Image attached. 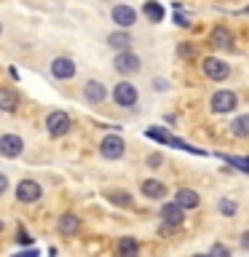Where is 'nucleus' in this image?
Segmentation results:
<instances>
[{
    "mask_svg": "<svg viewBox=\"0 0 249 257\" xmlns=\"http://www.w3.org/2000/svg\"><path fill=\"white\" fill-rule=\"evenodd\" d=\"M46 132L51 134L54 140L64 137V134L70 132V115H67V112H62V110L48 112V118H46Z\"/></svg>",
    "mask_w": 249,
    "mask_h": 257,
    "instance_id": "f257e3e1",
    "label": "nucleus"
},
{
    "mask_svg": "<svg viewBox=\"0 0 249 257\" xmlns=\"http://www.w3.org/2000/svg\"><path fill=\"white\" fill-rule=\"evenodd\" d=\"M99 153H102V158H107V161H118L126 153V142L120 140L118 134H107L99 142Z\"/></svg>",
    "mask_w": 249,
    "mask_h": 257,
    "instance_id": "f03ea898",
    "label": "nucleus"
},
{
    "mask_svg": "<svg viewBox=\"0 0 249 257\" xmlns=\"http://www.w3.org/2000/svg\"><path fill=\"white\" fill-rule=\"evenodd\" d=\"M112 99H115L120 107H134L140 94H137V86L129 83V80H120V83L112 88Z\"/></svg>",
    "mask_w": 249,
    "mask_h": 257,
    "instance_id": "7ed1b4c3",
    "label": "nucleus"
},
{
    "mask_svg": "<svg viewBox=\"0 0 249 257\" xmlns=\"http://www.w3.org/2000/svg\"><path fill=\"white\" fill-rule=\"evenodd\" d=\"M40 196H43V188H40V182H35V180H22L16 185V198H19L22 204H35V201H40Z\"/></svg>",
    "mask_w": 249,
    "mask_h": 257,
    "instance_id": "20e7f679",
    "label": "nucleus"
},
{
    "mask_svg": "<svg viewBox=\"0 0 249 257\" xmlns=\"http://www.w3.org/2000/svg\"><path fill=\"white\" fill-rule=\"evenodd\" d=\"M115 70L120 72V75H134V72H140V56L137 54H132L126 48V51H118V56H115Z\"/></svg>",
    "mask_w": 249,
    "mask_h": 257,
    "instance_id": "39448f33",
    "label": "nucleus"
},
{
    "mask_svg": "<svg viewBox=\"0 0 249 257\" xmlns=\"http://www.w3.org/2000/svg\"><path fill=\"white\" fill-rule=\"evenodd\" d=\"M24 150V140L19 134H3L0 137V156L3 158H16Z\"/></svg>",
    "mask_w": 249,
    "mask_h": 257,
    "instance_id": "423d86ee",
    "label": "nucleus"
},
{
    "mask_svg": "<svg viewBox=\"0 0 249 257\" xmlns=\"http://www.w3.org/2000/svg\"><path fill=\"white\" fill-rule=\"evenodd\" d=\"M51 75L56 80H70L72 75H75V62H72L70 56H56V59L51 62Z\"/></svg>",
    "mask_w": 249,
    "mask_h": 257,
    "instance_id": "0eeeda50",
    "label": "nucleus"
},
{
    "mask_svg": "<svg viewBox=\"0 0 249 257\" xmlns=\"http://www.w3.org/2000/svg\"><path fill=\"white\" fill-rule=\"evenodd\" d=\"M201 67H204V75L212 78V80H222L225 75H228V64H225L222 59H217V56H206Z\"/></svg>",
    "mask_w": 249,
    "mask_h": 257,
    "instance_id": "6e6552de",
    "label": "nucleus"
},
{
    "mask_svg": "<svg viewBox=\"0 0 249 257\" xmlns=\"http://www.w3.org/2000/svg\"><path fill=\"white\" fill-rule=\"evenodd\" d=\"M212 110L214 112H230V110H236V94L233 91H217L212 96Z\"/></svg>",
    "mask_w": 249,
    "mask_h": 257,
    "instance_id": "1a4fd4ad",
    "label": "nucleus"
},
{
    "mask_svg": "<svg viewBox=\"0 0 249 257\" xmlns=\"http://www.w3.org/2000/svg\"><path fill=\"white\" fill-rule=\"evenodd\" d=\"M112 22H115L120 30H126V27H132V24L137 22V11L132 6H115L112 8Z\"/></svg>",
    "mask_w": 249,
    "mask_h": 257,
    "instance_id": "9d476101",
    "label": "nucleus"
},
{
    "mask_svg": "<svg viewBox=\"0 0 249 257\" xmlns=\"http://www.w3.org/2000/svg\"><path fill=\"white\" fill-rule=\"evenodd\" d=\"M161 217H164V222L166 225H172V228H177V225H182V220H185V209L177 204H164V209H161Z\"/></svg>",
    "mask_w": 249,
    "mask_h": 257,
    "instance_id": "9b49d317",
    "label": "nucleus"
},
{
    "mask_svg": "<svg viewBox=\"0 0 249 257\" xmlns=\"http://www.w3.org/2000/svg\"><path fill=\"white\" fill-rule=\"evenodd\" d=\"M209 43L217 48H230L233 46V32L228 27H214L212 35H209Z\"/></svg>",
    "mask_w": 249,
    "mask_h": 257,
    "instance_id": "f8f14e48",
    "label": "nucleus"
},
{
    "mask_svg": "<svg viewBox=\"0 0 249 257\" xmlns=\"http://www.w3.org/2000/svg\"><path fill=\"white\" fill-rule=\"evenodd\" d=\"M83 96L88 102H94V104H99L104 96H107V88H104L99 80H88V83L83 86Z\"/></svg>",
    "mask_w": 249,
    "mask_h": 257,
    "instance_id": "ddd939ff",
    "label": "nucleus"
},
{
    "mask_svg": "<svg viewBox=\"0 0 249 257\" xmlns=\"http://www.w3.org/2000/svg\"><path fill=\"white\" fill-rule=\"evenodd\" d=\"M78 228H80V220H78L75 214H70V212H67V214H62V217H59V222H56V230H59L62 236H75Z\"/></svg>",
    "mask_w": 249,
    "mask_h": 257,
    "instance_id": "4468645a",
    "label": "nucleus"
},
{
    "mask_svg": "<svg viewBox=\"0 0 249 257\" xmlns=\"http://www.w3.org/2000/svg\"><path fill=\"white\" fill-rule=\"evenodd\" d=\"M174 201H177L182 209H196V206H198V193L190 190V188H180V190L174 193Z\"/></svg>",
    "mask_w": 249,
    "mask_h": 257,
    "instance_id": "2eb2a0df",
    "label": "nucleus"
},
{
    "mask_svg": "<svg viewBox=\"0 0 249 257\" xmlns=\"http://www.w3.org/2000/svg\"><path fill=\"white\" fill-rule=\"evenodd\" d=\"M140 188H142V193H145L148 198H156V201L166 196V185L161 182V180H145Z\"/></svg>",
    "mask_w": 249,
    "mask_h": 257,
    "instance_id": "dca6fc26",
    "label": "nucleus"
},
{
    "mask_svg": "<svg viewBox=\"0 0 249 257\" xmlns=\"http://www.w3.org/2000/svg\"><path fill=\"white\" fill-rule=\"evenodd\" d=\"M16 107H19V94L14 88H0V110L14 112Z\"/></svg>",
    "mask_w": 249,
    "mask_h": 257,
    "instance_id": "f3484780",
    "label": "nucleus"
},
{
    "mask_svg": "<svg viewBox=\"0 0 249 257\" xmlns=\"http://www.w3.org/2000/svg\"><path fill=\"white\" fill-rule=\"evenodd\" d=\"M107 43H110V48H115V51H126V48L132 46V35H129V32H123V30L110 32Z\"/></svg>",
    "mask_w": 249,
    "mask_h": 257,
    "instance_id": "a211bd4d",
    "label": "nucleus"
},
{
    "mask_svg": "<svg viewBox=\"0 0 249 257\" xmlns=\"http://www.w3.org/2000/svg\"><path fill=\"white\" fill-rule=\"evenodd\" d=\"M142 14L148 16L150 22H164V6L156 3V0H148V3L142 6Z\"/></svg>",
    "mask_w": 249,
    "mask_h": 257,
    "instance_id": "6ab92c4d",
    "label": "nucleus"
},
{
    "mask_svg": "<svg viewBox=\"0 0 249 257\" xmlns=\"http://www.w3.org/2000/svg\"><path fill=\"white\" fill-rule=\"evenodd\" d=\"M104 196H107V201L115 206H132V196H129L126 190H107Z\"/></svg>",
    "mask_w": 249,
    "mask_h": 257,
    "instance_id": "aec40b11",
    "label": "nucleus"
},
{
    "mask_svg": "<svg viewBox=\"0 0 249 257\" xmlns=\"http://www.w3.org/2000/svg\"><path fill=\"white\" fill-rule=\"evenodd\" d=\"M230 132L233 137H249V115H238L230 123Z\"/></svg>",
    "mask_w": 249,
    "mask_h": 257,
    "instance_id": "412c9836",
    "label": "nucleus"
},
{
    "mask_svg": "<svg viewBox=\"0 0 249 257\" xmlns=\"http://www.w3.org/2000/svg\"><path fill=\"white\" fill-rule=\"evenodd\" d=\"M137 249H140V244H137L134 238H120L118 241V254H137Z\"/></svg>",
    "mask_w": 249,
    "mask_h": 257,
    "instance_id": "4be33fe9",
    "label": "nucleus"
},
{
    "mask_svg": "<svg viewBox=\"0 0 249 257\" xmlns=\"http://www.w3.org/2000/svg\"><path fill=\"white\" fill-rule=\"evenodd\" d=\"M150 137V140H156V142H161V145H172V134H166V132H161V128H148V132H145Z\"/></svg>",
    "mask_w": 249,
    "mask_h": 257,
    "instance_id": "5701e85b",
    "label": "nucleus"
},
{
    "mask_svg": "<svg viewBox=\"0 0 249 257\" xmlns=\"http://www.w3.org/2000/svg\"><path fill=\"white\" fill-rule=\"evenodd\" d=\"M222 161H228L230 166H238L249 174V158H238V156H222Z\"/></svg>",
    "mask_w": 249,
    "mask_h": 257,
    "instance_id": "b1692460",
    "label": "nucleus"
},
{
    "mask_svg": "<svg viewBox=\"0 0 249 257\" xmlns=\"http://www.w3.org/2000/svg\"><path fill=\"white\" fill-rule=\"evenodd\" d=\"M236 209H238V206H236V201H228V198H222V201H220V212H222L225 217H233V214H236Z\"/></svg>",
    "mask_w": 249,
    "mask_h": 257,
    "instance_id": "393cba45",
    "label": "nucleus"
},
{
    "mask_svg": "<svg viewBox=\"0 0 249 257\" xmlns=\"http://www.w3.org/2000/svg\"><path fill=\"white\" fill-rule=\"evenodd\" d=\"M16 241H19V244H30L32 238H30V233H27V230L22 228V230H19V236H16Z\"/></svg>",
    "mask_w": 249,
    "mask_h": 257,
    "instance_id": "a878e982",
    "label": "nucleus"
},
{
    "mask_svg": "<svg viewBox=\"0 0 249 257\" xmlns=\"http://www.w3.org/2000/svg\"><path fill=\"white\" fill-rule=\"evenodd\" d=\"M193 54H196V51H193V46H180V56H193Z\"/></svg>",
    "mask_w": 249,
    "mask_h": 257,
    "instance_id": "bb28decb",
    "label": "nucleus"
},
{
    "mask_svg": "<svg viewBox=\"0 0 249 257\" xmlns=\"http://www.w3.org/2000/svg\"><path fill=\"white\" fill-rule=\"evenodd\" d=\"M212 254H225V257H228L230 252H228L225 246H220V244H217V246H212Z\"/></svg>",
    "mask_w": 249,
    "mask_h": 257,
    "instance_id": "cd10ccee",
    "label": "nucleus"
},
{
    "mask_svg": "<svg viewBox=\"0 0 249 257\" xmlns=\"http://www.w3.org/2000/svg\"><path fill=\"white\" fill-rule=\"evenodd\" d=\"M6 188H8V177H6V174H0V196L6 193Z\"/></svg>",
    "mask_w": 249,
    "mask_h": 257,
    "instance_id": "c85d7f7f",
    "label": "nucleus"
},
{
    "mask_svg": "<svg viewBox=\"0 0 249 257\" xmlns=\"http://www.w3.org/2000/svg\"><path fill=\"white\" fill-rule=\"evenodd\" d=\"M148 164H150V166H158V164H161V156H150Z\"/></svg>",
    "mask_w": 249,
    "mask_h": 257,
    "instance_id": "c756f323",
    "label": "nucleus"
},
{
    "mask_svg": "<svg viewBox=\"0 0 249 257\" xmlns=\"http://www.w3.org/2000/svg\"><path fill=\"white\" fill-rule=\"evenodd\" d=\"M241 246H244V249H249V230L244 233V238H241Z\"/></svg>",
    "mask_w": 249,
    "mask_h": 257,
    "instance_id": "7c9ffc66",
    "label": "nucleus"
},
{
    "mask_svg": "<svg viewBox=\"0 0 249 257\" xmlns=\"http://www.w3.org/2000/svg\"><path fill=\"white\" fill-rule=\"evenodd\" d=\"M0 233H3V222H0Z\"/></svg>",
    "mask_w": 249,
    "mask_h": 257,
    "instance_id": "2f4dec72",
    "label": "nucleus"
},
{
    "mask_svg": "<svg viewBox=\"0 0 249 257\" xmlns=\"http://www.w3.org/2000/svg\"><path fill=\"white\" fill-rule=\"evenodd\" d=\"M0 30H3V27H0Z\"/></svg>",
    "mask_w": 249,
    "mask_h": 257,
    "instance_id": "473e14b6",
    "label": "nucleus"
}]
</instances>
